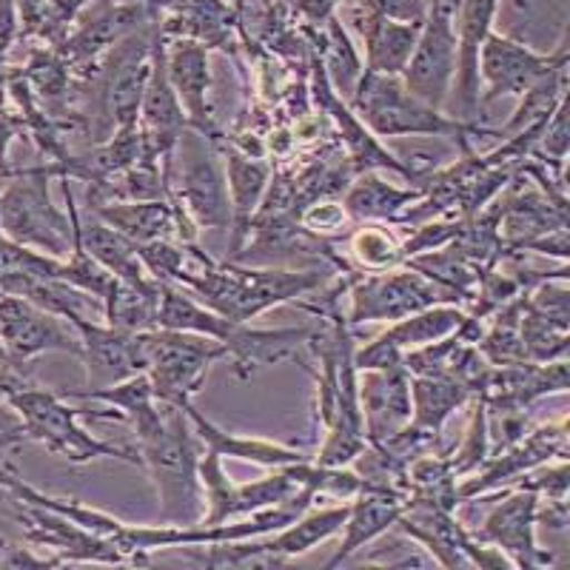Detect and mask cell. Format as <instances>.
<instances>
[{
    "instance_id": "6da1fadb",
    "label": "cell",
    "mask_w": 570,
    "mask_h": 570,
    "mask_svg": "<svg viewBox=\"0 0 570 570\" xmlns=\"http://www.w3.org/2000/svg\"><path fill=\"white\" fill-rule=\"evenodd\" d=\"M175 285L195 294L206 308L223 314L234 323H252L259 314L277 305L317 294L328 285V274L320 268L308 272H285V268H254L248 263H217L206 252L188 243L186 268L177 274Z\"/></svg>"
},
{
    "instance_id": "7a4b0ae2",
    "label": "cell",
    "mask_w": 570,
    "mask_h": 570,
    "mask_svg": "<svg viewBox=\"0 0 570 570\" xmlns=\"http://www.w3.org/2000/svg\"><path fill=\"white\" fill-rule=\"evenodd\" d=\"M142 468L155 482L160 502V522L195 525L206 513L200 482V448L188 414L175 405H163L160 420L137 436Z\"/></svg>"
},
{
    "instance_id": "3957f363",
    "label": "cell",
    "mask_w": 570,
    "mask_h": 570,
    "mask_svg": "<svg viewBox=\"0 0 570 570\" xmlns=\"http://www.w3.org/2000/svg\"><path fill=\"white\" fill-rule=\"evenodd\" d=\"M351 109L368 126L376 140H402V137H440L454 142L460 155H471L476 137H497L488 126L456 120L442 109L422 104L414 98L402 78L396 75H376L363 71L351 95Z\"/></svg>"
},
{
    "instance_id": "277c9868",
    "label": "cell",
    "mask_w": 570,
    "mask_h": 570,
    "mask_svg": "<svg viewBox=\"0 0 570 570\" xmlns=\"http://www.w3.org/2000/svg\"><path fill=\"white\" fill-rule=\"evenodd\" d=\"M166 200L177 214V243H195L197 232L232 226L226 169L220 151L200 131L188 129L166 171Z\"/></svg>"
},
{
    "instance_id": "5b68a950",
    "label": "cell",
    "mask_w": 570,
    "mask_h": 570,
    "mask_svg": "<svg viewBox=\"0 0 570 570\" xmlns=\"http://www.w3.org/2000/svg\"><path fill=\"white\" fill-rule=\"evenodd\" d=\"M12 414L20 420L23 440H32L43 445L52 456L69 460L75 465H86L95 460H117L126 465L142 468V456L137 448L115 445V442L91 436L86 428H80V416H95L106 420L100 411H89L83 405H75L71 400L60 396V391L27 385L23 391H14L7 400Z\"/></svg>"
},
{
    "instance_id": "8992f818",
    "label": "cell",
    "mask_w": 570,
    "mask_h": 570,
    "mask_svg": "<svg viewBox=\"0 0 570 570\" xmlns=\"http://www.w3.org/2000/svg\"><path fill=\"white\" fill-rule=\"evenodd\" d=\"M52 180L58 177L49 163L18 169L7 177V186L0 191V234L20 246L66 259L75 232L69 214L55 206L49 191Z\"/></svg>"
},
{
    "instance_id": "52a82bcc",
    "label": "cell",
    "mask_w": 570,
    "mask_h": 570,
    "mask_svg": "<svg viewBox=\"0 0 570 570\" xmlns=\"http://www.w3.org/2000/svg\"><path fill=\"white\" fill-rule=\"evenodd\" d=\"M137 351L142 374L155 389V400L183 411L203 391L212 365L226 360V348L217 340L169 328L140 331Z\"/></svg>"
},
{
    "instance_id": "ba28073f",
    "label": "cell",
    "mask_w": 570,
    "mask_h": 570,
    "mask_svg": "<svg viewBox=\"0 0 570 570\" xmlns=\"http://www.w3.org/2000/svg\"><path fill=\"white\" fill-rule=\"evenodd\" d=\"M345 292H348L345 320L351 328L368 323H396L428 305L456 303L440 285L409 266H396L389 272H351Z\"/></svg>"
},
{
    "instance_id": "9c48e42d",
    "label": "cell",
    "mask_w": 570,
    "mask_h": 570,
    "mask_svg": "<svg viewBox=\"0 0 570 570\" xmlns=\"http://www.w3.org/2000/svg\"><path fill=\"white\" fill-rule=\"evenodd\" d=\"M456 0H425L420 38L400 78L422 104L445 111L456 75Z\"/></svg>"
},
{
    "instance_id": "30bf717a",
    "label": "cell",
    "mask_w": 570,
    "mask_h": 570,
    "mask_svg": "<svg viewBox=\"0 0 570 570\" xmlns=\"http://www.w3.org/2000/svg\"><path fill=\"white\" fill-rule=\"evenodd\" d=\"M570 60L568 32L548 55L533 52L531 46L519 43L508 35L491 32L480 52V83L482 109L499 98H522L537 80H542L551 69Z\"/></svg>"
},
{
    "instance_id": "8fae6325",
    "label": "cell",
    "mask_w": 570,
    "mask_h": 570,
    "mask_svg": "<svg viewBox=\"0 0 570 570\" xmlns=\"http://www.w3.org/2000/svg\"><path fill=\"white\" fill-rule=\"evenodd\" d=\"M200 482L203 497H206V513H203V525H223L234 519L252 517L257 511L279 505L285 499H292L299 491L297 482L279 468L272 476L254 482H234L223 468V456L206 451L200 456Z\"/></svg>"
},
{
    "instance_id": "7c38bea8",
    "label": "cell",
    "mask_w": 570,
    "mask_h": 570,
    "mask_svg": "<svg viewBox=\"0 0 570 570\" xmlns=\"http://www.w3.org/2000/svg\"><path fill=\"white\" fill-rule=\"evenodd\" d=\"M0 343L20 365L43 354H71L80 360L78 331L58 314L14 294H0Z\"/></svg>"
},
{
    "instance_id": "4fadbf2b",
    "label": "cell",
    "mask_w": 570,
    "mask_h": 570,
    "mask_svg": "<svg viewBox=\"0 0 570 570\" xmlns=\"http://www.w3.org/2000/svg\"><path fill=\"white\" fill-rule=\"evenodd\" d=\"M564 456H568V420L539 425L537 431H528L505 451L491 454V460L480 471L460 480V488H456L460 502L485 497V493H505L522 473L551 460H564Z\"/></svg>"
},
{
    "instance_id": "5bb4252c",
    "label": "cell",
    "mask_w": 570,
    "mask_h": 570,
    "mask_svg": "<svg viewBox=\"0 0 570 570\" xmlns=\"http://www.w3.org/2000/svg\"><path fill=\"white\" fill-rule=\"evenodd\" d=\"M537 493L525 491V488H511V491H505V499L488 511L482 525L471 531V537L505 553L513 568H548V564H553V557L542 551L537 542Z\"/></svg>"
},
{
    "instance_id": "9a60e30c",
    "label": "cell",
    "mask_w": 570,
    "mask_h": 570,
    "mask_svg": "<svg viewBox=\"0 0 570 570\" xmlns=\"http://www.w3.org/2000/svg\"><path fill=\"white\" fill-rule=\"evenodd\" d=\"M163 38V35H160ZM163 63L166 75L186 111L188 129L200 131L214 146L223 142V131L212 109V66L208 46L191 38H163Z\"/></svg>"
},
{
    "instance_id": "2e32d148",
    "label": "cell",
    "mask_w": 570,
    "mask_h": 570,
    "mask_svg": "<svg viewBox=\"0 0 570 570\" xmlns=\"http://www.w3.org/2000/svg\"><path fill=\"white\" fill-rule=\"evenodd\" d=\"M468 312L456 303H436L428 305L422 312L389 323L383 334H376L363 348H354L356 371L365 368H389V365H402V356L409 351L431 345L436 340L454 334L465 323Z\"/></svg>"
},
{
    "instance_id": "e0dca14e",
    "label": "cell",
    "mask_w": 570,
    "mask_h": 570,
    "mask_svg": "<svg viewBox=\"0 0 570 570\" xmlns=\"http://www.w3.org/2000/svg\"><path fill=\"white\" fill-rule=\"evenodd\" d=\"M499 12V0H456V75L448 100H456V120L480 124L482 83H480V52L488 35L493 32V20Z\"/></svg>"
},
{
    "instance_id": "ac0fdd59",
    "label": "cell",
    "mask_w": 570,
    "mask_h": 570,
    "mask_svg": "<svg viewBox=\"0 0 570 570\" xmlns=\"http://www.w3.org/2000/svg\"><path fill=\"white\" fill-rule=\"evenodd\" d=\"M20 525H23V537L29 544H35L38 551L58 553L60 562H100V564H120L129 559L120 553L115 542L98 537V533L86 531V528L75 525L71 519L60 517L55 511H46L38 505H23L18 502Z\"/></svg>"
},
{
    "instance_id": "d6986e66",
    "label": "cell",
    "mask_w": 570,
    "mask_h": 570,
    "mask_svg": "<svg viewBox=\"0 0 570 570\" xmlns=\"http://www.w3.org/2000/svg\"><path fill=\"white\" fill-rule=\"evenodd\" d=\"M356 400L368 445L391 440L411 422V374L405 365L360 371Z\"/></svg>"
},
{
    "instance_id": "ffe728a7",
    "label": "cell",
    "mask_w": 570,
    "mask_h": 570,
    "mask_svg": "<svg viewBox=\"0 0 570 570\" xmlns=\"http://www.w3.org/2000/svg\"><path fill=\"white\" fill-rule=\"evenodd\" d=\"M137 126H140L142 137H146V146H149L151 157L160 160L163 175H166L171 169V160H175L177 142L188 131V120L175 89H171L169 75H166L160 35H157L155 52H151V78L149 86H146V95H142Z\"/></svg>"
},
{
    "instance_id": "44dd1931",
    "label": "cell",
    "mask_w": 570,
    "mask_h": 570,
    "mask_svg": "<svg viewBox=\"0 0 570 570\" xmlns=\"http://www.w3.org/2000/svg\"><path fill=\"white\" fill-rule=\"evenodd\" d=\"M71 328L80 337V363L86 365L89 385L86 389H104L115 385L131 374H140V351L137 334L120 331L106 320H71Z\"/></svg>"
},
{
    "instance_id": "7402d4cb",
    "label": "cell",
    "mask_w": 570,
    "mask_h": 570,
    "mask_svg": "<svg viewBox=\"0 0 570 570\" xmlns=\"http://www.w3.org/2000/svg\"><path fill=\"white\" fill-rule=\"evenodd\" d=\"M223 157V169H226V186L228 200H232V237H228V257L237 259V254L246 246L248 234H252L254 214H257L263 195H266L268 180H272L274 169L268 160L259 157H248L237 151L228 142L214 146Z\"/></svg>"
},
{
    "instance_id": "603a6c76",
    "label": "cell",
    "mask_w": 570,
    "mask_h": 570,
    "mask_svg": "<svg viewBox=\"0 0 570 570\" xmlns=\"http://www.w3.org/2000/svg\"><path fill=\"white\" fill-rule=\"evenodd\" d=\"M351 9V23L365 43V69L376 75H396L400 78L409 66L420 38L422 20H391L363 9L354 0H345Z\"/></svg>"
},
{
    "instance_id": "cb8c5ba5",
    "label": "cell",
    "mask_w": 570,
    "mask_h": 570,
    "mask_svg": "<svg viewBox=\"0 0 570 570\" xmlns=\"http://www.w3.org/2000/svg\"><path fill=\"white\" fill-rule=\"evenodd\" d=\"M409 497L396 491H385V488L368 485L365 491L356 493L348 502V517L343 525V542L337 544L334 557L325 562V568H340L348 562L360 548L376 542V539L389 533L396 525L400 513L405 511Z\"/></svg>"
},
{
    "instance_id": "d4e9b609",
    "label": "cell",
    "mask_w": 570,
    "mask_h": 570,
    "mask_svg": "<svg viewBox=\"0 0 570 570\" xmlns=\"http://www.w3.org/2000/svg\"><path fill=\"white\" fill-rule=\"evenodd\" d=\"M186 414L191 428H195L197 440L206 445V451H214V454H220L223 460H240V462H252V465L259 468H272V471H279V468H292L299 465V462H308L312 454H305L303 448H292L283 445V442L274 440H263V436H243V434H232L226 428L214 425L212 420L197 411V405H186Z\"/></svg>"
},
{
    "instance_id": "484cf974",
    "label": "cell",
    "mask_w": 570,
    "mask_h": 570,
    "mask_svg": "<svg viewBox=\"0 0 570 570\" xmlns=\"http://www.w3.org/2000/svg\"><path fill=\"white\" fill-rule=\"evenodd\" d=\"M422 197L416 186H394L383 171H360L345 188L343 206L354 223H394L396 214Z\"/></svg>"
},
{
    "instance_id": "4316f807",
    "label": "cell",
    "mask_w": 570,
    "mask_h": 570,
    "mask_svg": "<svg viewBox=\"0 0 570 570\" xmlns=\"http://www.w3.org/2000/svg\"><path fill=\"white\" fill-rule=\"evenodd\" d=\"M60 396L71 402H104L117 416L131 422L135 434H146L157 420H160V402L155 400V389L146 374H131L115 385L104 389H78V391H60Z\"/></svg>"
},
{
    "instance_id": "83f0119b",
    "label": "cell",
    "mask_w": 570,
    "mask_h": 570,
    "mask_svg": "<svg viewBox=\"0 0 570 570\" xmlns=\"http://www.w3.org/2000/svg\"><path fill=\"white\" fill-rule=\"evenodd\" d=\"M89 214H95L104 223H109L111 228L126 234L137 246L177 237V214L169 200L100 203V206H91Z\"/></svg>"
},
{
    "instance_id": "f1b7e54d",
    "label": "cell",
    "mask_w": 570,
    "mask_h": 570,
    "mask_svg": "<svg viewBox=\"0 0 570 570\" xmlns=\"http://www.w3.org/2000/svg\"><path fill=\"white\" fill-rule=\"evenodd\" d=\"M471 391L451 376H411V425L440 440L445 422L471 402Z\"/></svg>"
},
{
    "instance_id": "f546056e",
    "label": "cell",
    "mask_w": 570,
    "mask_h": 570,
    "mask_svg": "<svg viewBox=\"0 0 570 570\" xmlns=\"http://www.w3.org/2000/svg\"><path fill=\"white\" fill-rule=\"evenodd\" d=\"M157 299H160L157 279H146V283L115 279L104 299L106 323L120 331H131V334L157 328Z\"/></svg>"
},
{
    "instance_id": "4dcf8cb0",
    "label": "cell",
    "mask_w": 570,
    "mask_h": 570,
    "mask_svg": "<svg viewBox=\"0 0 570 570\" xmlns=\"http://www.w3.org/2000/svg\"><path fill=\"white\" fill-rule=\"evenodd\" d=\"M568 66L570 60L568 63H559L557 69L548 71L542 80H537V83L519 98V106L513 109L511 120H508L502 129H497L499 140H505V137L517 135V131L528 129V126L533 124H542V120H548V117L553 115V109L568 98Z\"/></svg>"
},
{
    "instance_id": "1f68e13d",
    "label": "cell",
    "mask_w": 570,
    "mask_h": 570,
    "mask_svg": "<svg viewBox=\"0 0 570 570\" xmlns=\"http://www.w3.org/2000/svg\"><path fill=\"white\" fill-rule=\"evenodd\" d=\"M519 334L531 363H553V360H568L570 351V325L553 323L539 312L528 308L525 294H522V320H519Z\"/></svg>"
},
{
    "instance_id": "d6a6232c",
    "label": "cell",
    "mask_w": 570,
    "mask_h": 570,
    "mask_svg": "<svg viewBox=\"0 0 570 570\" xmlns=\"http://www.w3.org/2000/svg\"><path fill=\"white\" fill-rule=\"evenodd\" d=\"M448 456H451L456 480H465L491 460V414H488L485 402L480 396H471V420H468L465 436H462L454 454Z\"/></svg>"
},
{
    "instance_id": "836d02e7",
    "label": "cell",
    "mask_w": 570,
    "mask_h": 570,
    "mask_svg": "<svg viewBox=\"0 0 570 570\" xmlns=\"http://www.w3.org/2000/svg\"><path fill=\"white\" fill-rule=\"evenodd\" d=\"M351 257L356 259L360 272H389L405 263L402 243L380 223H365L351 234Z\"/></svg>"
},
{
    "instance_id": "e575fe53",
    "label": "cell",
    "mask_w": 570,
    "mask_h": 570,
    "mask_svg": "<svg viewBox=\"0 0 570 570\" xmlns=\"http://www.w3.org/2000/svg\"><path fill=\"white\" fill-rule=\"evenodd\" d=\"M140 254L142 268L149 272L151 279L157 283H175L177 274L186 268L188 259V243H175V240H155L137 246Z\"/></svg>"
},
{
    "instance_id": "d590c367",
    "label": "cell",
    "mask_w": 570,
    "mask_h": 570,
    "mask_svg": "<svg viewBox=\"0 0 570 570\" xmlns=\"http://www.w3.org/2000/svg\"><path fill=\"white\" fill-rule=\"evenodd\" d=\"M299 223H303L308 232L325 237V240H334L340 234H348L351 223L354 220H351V214L345 212L343 203L328 197V200H317L312 203V206H305L303 212H299Z\"/></svg>"
},
{
    "instance_id": "8d00e7d4",
    "label": "cell",
    "mask_w": 570,
    "mask_h": 570,
    "mask_svg": "<svg viewBox=\"0 0 570 570\" xmlns=\"http://www.w3.org/2000/svg\"><path fill=\"white\" fill-rule=\"evenodd\" d=\"M374 14L391 20H422L425 18V0H354Z\"/></svg>"
},
{
    "instance_id": "74e56055",
    "label": "cell",
    "mask_w": 570,
    "mask_h": 570,
    "mask_svg": "<svg viewBox=\"0 0 570 570\" xmlns=\"http://www.w3.org/2000/svg\"><path fill=\"white\" fill-rule=\"evenodd\" d=\"M517 252H533V254H544V257H557L559 263H568L570 257V240H568V226L553 228V232H544L533 240L522 243ZM508 257V254H505Z\"/></svg>"
},
{
    "instance_id": "f35d334b",
    "label": "cell",
    "mask_w": 570,
    "mask_h": 570,
    "mask_svg": "<svg viewBox=\"0 0 570 570\" xmlns=\"http://www.w3.org/2000/svg\"><path fill=\"white\" fill-rule=\"evenodd\" d=\"M18 135H27L18 109H0V177H3V180L14 171L12 166H9V146H12V140Z\"/></svg>"
},
{
    "instance_id": "ab89813d",
    "label": "cell",
    "mask_w": 570,
    "mask_h": 570,
    "mask_svg": "<svg viewBox=\"0 0 570 570\" xmlns=\"http://www.w3.org/2000/svg\"><path fill=\"white\" fill-rule=\"evenodd\" d=\"M20 38L18 0H0V58H7L14 40Z\"/></svg>"
},
{
    "instance_id": "60d3db41",
    "label": "cell",
    "mask_w": 570,
    "mask_h": 570,
    "mask_svg": "<svg viewBox=\"0 0 570 570\" xmlns=\"http://www.w3.org/2000/svg\"><path fill=\"white\" fill-rule=\"evenodd\" d=\"M292 3L308 27L323 29L325 20H328L331 14H334V9H337L340 3H345V0H292Z\"/></svg>"
},
{
    "instance_id": "b9f144b4",
    "label": "cell",
    "mask_w": 570,
    "mask_h": 570,
    "mask_svg": "<svg viewBox=\"0 0 570 570\" xmlns=\"http://www.w3.org/2000/svg\"><path fill=\"white\" fill-rule=\"evenodd\" d=\"M517 3V9H528V0H513Z\"/></svg>"
},
{
    "instance_id": "7bdbcfd3",
    "label": "cell",
    "mask_w": 570,
    "mask_h": 570,
    "mask_svg": "<svg viewBox=\"0 0 570 570\" xmlns=\"http://www.w3.org/2000/svg\"><path fill=\"white\" fill-rule=\"evenodd\" d=\"M279 3H285V0H279Z\"/></svg>"
}]
</instances>
